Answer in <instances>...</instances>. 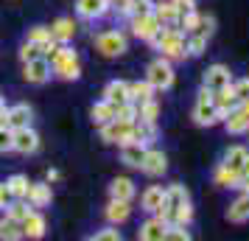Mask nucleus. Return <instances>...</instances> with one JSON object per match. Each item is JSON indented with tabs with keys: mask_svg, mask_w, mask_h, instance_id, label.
I'll return each instance as SVG.
<instances>
[{
	"mask_svg": "<svg viewBox=\"0 0 249 241\" xmlns=\"http://www.w3.org/2000/svg\"><path fill=\"white\" fill-rule=\"evenodd\" d=\"M151 45L157 48L165 59H171V62H179V59L188 56L185 54V31L179 25H162L157 31V37L151 39Z\"/></svg>",
	"mask_w": 249,
	"mask_h": 241,
	"instance_id": "obj_1",
	"label": "nucleus"
},
{
	"mask_svg": "<svg viewBox=\"0 0 249 241\" xmlns=\"http://www.w3.org/2000/svg\"><path fill=\"white\" fill-rule=\"evenodd\" d=\"M174 79H177V73H174V62H171V59H165V56H157L146 68V81L157 93L168 90L171 84H174Z\"/></svg>",
	"mask_w": 249,
	"mask_h": 241,
	"instance_id": "obj_2",
	"label": "nucleus"
},
{
	"mask_svg": "<svg viewBox=\"0 0 249 241\" xmlns=\"http://www.w3.org/2000/svg\"><path fill=\"white\" fill-rule=\"evenodd\" d=\"M95 48H98L107 59L124 56L126 51H129V37H126L124 31L109 28V31H101V34L95 37Z\"/></svg>",
	"mask_w": 249,
	"mask_h": 241,
	"instance_id": "obj_3",
	"label": "nucleus"
},
{
	"mask_svg": "<svg viewBox=\"0 0 249 241\" xmlns=\"http://www.w3.org/2000/svg\"><path fill=\"white\" fill-rule=\"evenodd\" d=\"M101 140L104 143H118L124 146L129 140H135V121H124V118H112L109 124L101 127Z\"/></svg>",
	"mask_w": 249,
	"mask_h": 241,
	"instance_id": "obj_4",
	"label": "nucleus"
},
{
	"mask_svg": "<svg viewBox=\"0 0 249 241\" xmlns=\"http://www.w3.org/2000/svg\"><path fill=\"white\" fill-rule=\"evenodd\" d=\"M193 121L199 127H215V124L224 121V112L215 107L213 98H196V104H193Z\"/></svg>",
	"mask_w": 249,
	"mask_h": 241,
	"instance_id": "obj_5",
	"label": "nucleus"
},
{
	"mask_svg": "<svg viewBox=\"0 0 249 241\" xmlns=\"http://www.w3.org/2000/svg\"><path fill=\"white\" fill-rule=\"evenodd\" d=\"M160 28H162V23L154 17V12H148V14H132V34H135L137 39L151 42V39L157 37Z\"/></svg>",
	"mask_w": 249,
	"mask_h": 241,
	"instance_id": "obj_6",
	"label": "nucleus"
},
{
	"mask_svg": "<svg viewBox=\"0 0 249 241\" xmlns=\"http://www.w3.org/2000/svg\"><path fill=\"white\" fill-rule=\"evenodd\" d=\"M23 76L28 84H45L51 76H53V70H51V62H48V56H36V59H28V62H23Z\"/></svg>",
	"mask_w": 249,
	"mask_h": 241,
	"instance_id": "obj_7",
	"label": "nucleus"
},
{
	"mask_svg": "<svg viewBox=\"0 0 249 241\" xmlns=\"http://www.w3.org/2000/svg\"><path fill=\"white\" fill-rule=\"evenodd\" d=\"M140 171L146 174V177H162V174L168 171V157H165V151L146 146V154H143V163H140Z\"/></svg>",
	"mask_w": 249,
	"mask_h": 241,
	"instance_id": "obj_8",
	"label": "nucleus"
},
{
	"mask_svg": "<svg viewBox=\"0 0 249 241\" xmlns=\"http://www.w3.org/2000/svg\"><path fill=\"white\" fill-rule=\"evenodd\" d=\"M36 149H39V135L34 132V127H20V129H14L12 151H17V154H34Z\"/></svg>",
	"mask_w": 249,
	"mask_h": 241,
	"instance_id": "obj_9",
	"label": "nucleus"
},
{
	"mask_svg": "<svg viewBox=\"0 0 249 241\" xmlns=\"http://www.w3.org/2000/svg\"><path fill=\"white\" fill-rule=\"evenodd\" d=\"M230 81H232V70L227 68V65H221V62L210 65L202 73V87H207V90H218V87H224Z\"/></svg>",
	"mask_w": 249,
	"mask_h": 241,
	"instance_id": "obj_10",
	"label": "nucleus"
},
{
	"mask_svg": "<svg viewBox=\"0 0 249 241\" xmlns=\"http://www.w3.org/2000/svg\"><path fill=\"white\" fill-rule=\"evenodd\" d=\"M221 124H224L227 135H235V138H238V135H247V132H249V112L238 104L235 110H230V112L224 115V121H221Z\"/></svg>",
	"mask_w": 249,
	"mask_h": 241,
	"instance_id": "obj_11",
	"label": "nucleus"
},
{
	"mask_svg": "<svg viewBox=\"0 0 249 241\" xmlns=\"http://www.w3.org/2000/svg\"><path fill=\"white\" fill-rule=\"evenodd\" d=\"M165 222L160 216H154V213H148V219L140 224V230H137V239L140 241H165Z\"/></svg>",
	"mask_w": 249,
	"mask_h": 241,
	"instance_id": "obj_12",
	"label": "nucleus"
},
{
	"mask_svg": "<svg viewBox=\"0 0 249 241\" xmlns=\"http://www.w3.org/2000/svg\"><path fill=\"white\" fill-rule=\"evenodd\" d=\"M107 12H109L107 0H76V14L81 20H101Z\"/></svg>",
	"mask_w": 249,
	"mask_h": 241,
	"instance_id": "obj_13",
	"label": "nucleus"
},
{
	"mask_svg": "<svg viewBox=\"0 0 249 241\" xmlns=\"http://www.w3.org/2000/svg\"><path fill=\"white\" fill-rule=\"evenodd\" d=\"M31 121H34V110L28 107V104H14L6 110V124L12 129H20V127H31Z\"/></svg>",
	"mask_w": 249,
	"mask_h": 241,
	"instance_id": "obj_14",
	"label": "nucleus"
},
{
	"mask_svg": "<svg viewBox=\"0 0 249 241\" xmlns=\"http://www.w3.org/2000/svg\"><path fill=\"white\" fill-rule=\"evenodd\" d=\"M20 227H23V239H42L48 230V222L42 213H36V210H31L28 216L20 222Z\"/></svg>",
	"mask_w": 249,
	"mask_h": 241,
	"instance_id": "obj_15",
	"label": "nucleus"
},
{
	"mask_svg": "<svg viewBox=\"0 0 249 241\" xmlns=\"http://www.w3.org/2000/svg\"><path fill=\"white\" fill-rule=\"evenodd\" d=\"M104 216L109 224H124L126 219L132 216V202H124V199H109V205L104 207Z\"/></svg>",
	"mask_w": 249,
	"mask_h": 241,
	"instance_id": "obj_16",
	"label": "nucleus"
},
{
	"mask_svg": "<svg viewBox=\"0 0 249 241\" xmlns=\"http://www.w3.org/2000/svg\"><path fill=\"white\" fill-rule=\"evenodd\" d=\"M162 199H165V188L162 185H148L146 191L140 194V210L157 213V207L162 205Z\"/></svg>",
	"mask_w": 249,
	"mask_h": 241,
	"instance_id": "obj_17",
	"label": "nucleus"
},
{
	"mask_svg": "<svg viewBox=\"0 0 249 241\" xmlns=\"http://www.w3.org/2000/svg\"><path fill=\"white\" fill-rule=\"evenodd\" d=\"M143 154H146V146H143V143H137V140H129V143L121 146V163L129 166V168H140Z\"/></svg>",
	"mask_w": 249,
	"mask_h": 241,
	"instance_id": "obj_18",
	"label": "nucleus"
},
{
	"mask_svg": "<svg viewBox=\"0 0 249 241\" xmlns=\"http://www.w3.org/2000/svg\"><path fill=\"white\" fill-rule=\"evenodd\" d=\"M154 17L162 25H177L179 23V9L174 0H154Z\"/></svg>",
	"mask_w": 249,
	"mask_h": 241,
	"instance_id": "obj_19",
	"label": "nucleus"
},
{
	"mask_svg": "<svg viewBox=\"0 0 249 241\" xmlns=\"http://www.w3.org/2000/svg\"><path fill=\"white\" fill-rule=\"evenodd\" d=\"M213 101H215V107L221 110V112H230V110H235L238 104V95H235V87H232V81L230 84H224V87H218V90H213Z\"/></svg>",
	"mask_w": 249,
	"mask_h": 241,
	"instance_id": "obj_20",
	"label": "nucleus"
},
{
	"mask_svg": "<svg viewBox=\"0 0 249 241\" xmlns=\"http://www.w3.org/2000/svg\"><path fill=\"white\" fill-rule=\"evenodd\" d=\"M25 199L31 202V207H48V205H51V199H53L51 185H48V183H31V185H28Z\"/></svg>",
	"mask_w": 249,
	"mask_h": 241,
	"instance_id": "obj_21",
	"label": "nucleus"
},
{
	"mask_svg": "<svg viewBox=\"0 0 249 241\" xmlns=\"http://www.w3.org/2000/svg\"><path fill=\"white\" fill-rule=\"evenodd\" d=\"M227 222H232V224H247L249 222V194H241L227 207Z\"/></svg>",
	"mask_w": 249,
	"mask_h": 241,
	"instance_id": "obj_22",
	"label": "nucleus"
},
{
	"mask_svg": "<svg viewBox=\"0 0 249 241\" xmlns=\"http://www.w3.org/2000/svg\"><path fill=\"white\" fill-rule=\"evenodd\" d=\"M104 98L109 104H124V101H129V81H121V79H112L107 87H104V93H101Z\"/></svg>",
	"mask_w": 249,
	"mask_h": 241,
	"instance_id": "obj_23",
	"label": "nucleus"
},
{
	"mask_svg": "<svg viewBox=\"0 0 249 241\" xmlns=\"http://www.w3.org/2000/svg\"><path fill=\"white\" fill-rule=\"evenodd\" d=\"M109 199H124V202H132L135 199V183L129 177H115L109 183Z\"/></svg>",
	"mask_w": 249,
	"mask_h": 241,
	"instance_id": "obj_24",
	"label": "nucleus"
},
{
	"mask_svg": "<svg viewBox=\"0 0 249 241\" xmlns=\"http://www.w3.org/2000/svg\"><path fill=\"white\" fill-rule=\"evenodd\" d=\"M51 34L56 42H70L76 37V20L73 17H59L56 23L51 25Z\"/></svg>",
	"mask_w": 249,
	"mask_h": 241,
	"instance_id": "obj_25",
	"label": "nucleus"
},
{
	"mask_svg": "<svg viewBox=\"0 0 249 241\" xmlns=\"http://www.w3.org/2000/svg\"><path fill=\"white\" fill-rule=\"evenodd\" d=\"M207 42H210V37L199 34V31H193V34H185V54L188 56H202L204 51H207Z\"/></svg>",
	"mask_w": 249,
	"mask_h": 241,
	"instance_id": "obj_26",
	"label": "nucleus"
},
{
	"mask_svg": "<svg viewBox=\"0 0 249 241\" xmlns=\"http://www.w3.org/2000/svg\"><path fill=\"white\" fill-rule=\"evenodd\" d=\"M90 118H92V124H98V127H104V124H109V121L115 118V104H109L107 98H101L98 104H92Z\"/></svg>",
	"mask_w": 249,
	"mask_h": 241,
	"instance_id": "obj_27",
	"label": "nucleus"
},
{
	"mask_svg": "<svg viewBox=\"0 0 249 241\" xmlns=\"http://www.w3.org/2000/svg\"><path fill=\"white\" fill-rule=\"evenodd\" d=\"M135 140L143 143V146H151L157 140V124H148V121L135 118Z\"/></svg>",
	"mask_w": 249,
	"mask_h": 241,
	"instance_id": "obj_28",
	"label": "nucleus"
},
{
	"mask_svg": "<svg viewBox=\"0 0 249 241\" xmlns=\"http://www.w3.org/2000/svg\"><path fill=\"white\" fill-rule=\"evenodd\" d=\"M238 177H241V171H235V168H230V166H224V163H218L213 171V183L221 185V188H235Z\"/></svg>",
	"mask_w": 249,
	"mask_h": 241,
	"instance_id": "obj_29",
	"label": "nucleus"
},
{
	"mask_svg": "<svg viewBox=\"0 0 249 241\" xmlns=\"http://www.w3.org/2000/svg\"><path fill=\"white\" fill-rule=\"evenodd\" d=\"M53 76H59V79H65V81H76L81 76V65H79V59H68V62H59V65H53Z\"/></svg>",
	"mask_w": 249,
	"mask_h": 241,
	"instance_id": "obj_30",
	"label": "nucleus"
},
{
	"mask_svg": "<svg viewBox=\"0 0 249 241\" xmlns=\"http://www.w3.org/2000/svg\"><path fill=\"white\" fill-rule=\"evenodd\" d=\"M249 149L247 146H241V143H235V146H230V149L224 151V166H230V168H235V171H241V166H244V160H247Z\"/></svg>",
	"mask_w": 249,
	"mask_h": 241,
	"instance_id": "obj_31",
	"label": "nucleus"
},
{
	"mask_svg": "<svg viewBox=\"0 0 249 241\" xmlns=\"http://www.w3.org/2000/svg\"><path fill=\"white\" fill-rule=\"evenodd\" d=\"M154 87L148 84V81H132L129 84V101H135V104H143L148 101V98H154Z\"/></svg>",
	"mask_w": 249,
	"mask_h": 241,
	"instance_id": "obj_32",
	"label": "nucleus"
},
{
	"mask_svg": "<svg viewBox=\"0 0 249 241\" xmlns=\"http://www.w3.org/2000/svg\"><path fill=\"white\" fill-rule=\"evenodd\" d=\"M0 239H3V241H17V239H23V227H20V222H14L12 216L0 219Z\"/></svg>",
	"mask_w": 249,
	"mask_h": 241,
	"instance_id": "obj_33",
	"label": "nucleus"
},
{
	"mask_svg": "<svg viewBox=\"0 0 249 241\" xmlns=\"http://www.w3.org/2000/svg\"><path fill=\"white\" fill-rule=\"evenodd\" d=\"M137 118H140V121H148V124H157V118H160V101L157 98H148V101L137 104Z\"/></svg>",
	"mask_w": 249,
	"mask_h": 241,
	"instance_id": "obj_34",
	"label": "nucleus"
},
{
	"mask_svg": "<svg viewBox=\"0 0 249 241\" xmlns=\"http://www.w3.org/2000/svg\"><path fill=\"white\" fill-rule=\"evenodd\" d=\"M191 222H193V205H191V199H185V202H179V205L174 207L171 224H185V227H191Z\"/></svg>",
	"mask_w": 249,
	"mask_h": 241,
	"instance_id": "obj_35",
	"label": "nucleus"
},
{
	"mask_svg": "<svg viewBox=\"0 0 249 241\" xmlns=\"http://www.w3.org/2000/svg\"><path fill=\"white\" fill-rule=\"evenodd\" d=\"M6 185H9V191H12L14 199H25V194H28V177L25 174H14V177H9L6 180Z\"/></svg>",
	"mask_w": 249,
	"mask_h": 241,
	"instance_id": "obj_36",
	"label": "nucleus"
},
{
	"mask_svg": "<svg viewBox=\"0 0 249 241\" xmlns=\"http://www.w3.org/2000/svg\"><path fill=\"white\" fill-rule=\"evenodd\" d=\"M31 210H34V207H31V202H28V199H12V205L6 207V216H12L14 222H23Z\"/></svg>",
	"mask_w": 249,
	"mask_h": 241,
	"instance_id": "obj_37",
	"label": "nucleus"
},
{
	"mask_svg": "<svg viewBox=\"0 0 249 241\" xmlns=\"http://www.w3.org/2000/svg\"><path fill=\"white\" fill-rule=\"evenodd\" d=\"M199 20H202V14L193 9V12H182L179 14V23H177V25H179L185 34H193V31L199 28Z\"/></svg>",
	"mask_w": 249,
	"mask_h": 241,
	"instance_id": "obj_38",
	"label": "nucleus"
},
{
	"mask_svg": "<svg viewBox=\"0 0 249 241\" xmlns=\"http://www.w3.org/2000/svg\"><path fill=\"white\" fill-rule=\"evenodd\" d=\"M165 241H191V230L185 224H168L165 227Z\"/></svg>",
	"mask_w": 249,
	"mask_h": 241,
	"instance_id": "obj_39",
	"label": "nucleus"
},
{
	"mask_svg": "<svg viewBox=\"0 0 249 241\" xmlns=\"http://www.w3.org/2000/svg\"><path fill=\"white\" fill-rule=\"evenodd\" d=\"M92 241H121V230H118V224H109V227L98 230V233H92L90 236Z\"/></svg>",
	"mask_w": 249,
	"mask_h": 241,
	"instance_id": "obj_40",
	"label": "nucleus"
},
{
	"mask_svg": "<svg viewBox=\"0 0 249 241\" xmlns=\"http://www.w3.org/2000/svg\"><path fill=\"white\" fill-rule=\"evenodd\" d=\"M232 87H235V95L238 101L244 104L249 101V76H241V79H232Z\"/></svg>",
	"mask_w": 249,
	"mask_h": 241,
	"instance_id": "obj_41",
	"label": "nucleus"
},
{
	"mask_svg": "<svg viewBox=\"0 0 249 241\" xmlns=\"http://www.w3.org/2000/svg\"><path fill=\"white\" fill-rule=\"evenodd\" d=\"M12 138H14V129L9 127V124H3V127H0V154L12 151Z\"/></svg>",
	"mask_w": 249,
	"mask_h": 241,
	"instance_id": "obj_42",
	"label": "nucleus"
},
{
	"mask_svg": "<svg viewBox=\"0 0 249 241\" xmlns=\"http://www.w3.org/2000/svg\"><path fill=\"white\" fill-rule=\"evenodd\" d=\"M36 56H42V48L36 45V42H28V39H25L23 48H20V59L28 62V59H36Z\"/></svg>",
	"mask_w": 249,
	"mask_h": 241,
	"instance_id": "obj_43",
	"label": "nucleus"
},
{
	"mask_svg": "<svg viewBox=\"0 0 249 241\" xmlns=\"http://www.w3.org/2000/svg\"><path fill=\"white\" fill-rule=\"evenodd\" d=\"M148 12H154V0H132L129 17H132V14H148Z\"/></svg>",
	"mask_w": 249,
	"mask_h": 241,
	"instance_id": "obj_44",
	"label": "nucleus"
},
{
	"mask_svg": "<svg viewBox=\"0 0 249 241\" xmlns=\"http://www.w3.org/2000/svg\"><path fill=\"white\" fill-rule=\"evenodd\" d=\"M196 31H199V34H204V37H213V31H215V17H202Z\"/></svg>",
	"mask_w": 249,
	"mask_h": 241,
	"instance_id": "obj_45",
	"label": "nucleus"
},
{
	"mask_svg": "<svg viewBox=\"0 0 249 241\" xmlns=\"http://www.w3.org/2000/svg\"><path fill=\"white\" fill-rule=\"evenodd\" d=\"M109 3V12H118V14H129L132 9V0H107Z\"/></svg>",
	"mask_w": 249,
	"mask_h": 241,
	"instance_id": "obj_46",
	"label": "nucleus"
},
{
	"mask_svg": "<svg viewBox=\"0 0 249 241\" xmlns=\"http://www.w3.org/2000/svg\"><path fill=\"white\" fill-rule=\"evenodd\" d=\"M12 191H9V185L6 183H0V210H6V207L12 205Z\"/></svg>",
	"mask_w": 249,
	"mask_h": 241,
	"instance_id": "obj_47",
	"label": "nucleus"
},
{
	"mask_svg": "<svg viewBox=\"0 0 249 241\" xmlns=\"http://www.w3.org/2000/svg\"><path fill=\"white\" fill-rule=\"evenodd\" d=\"M174 3H177L179 14L182 12H193V9H196V0H174Z\"/></svg>",
	"mask_w": 249,
	"mask_h": 241,
	"instance_id": "obj_48",
	"label": "nucleus"
},
{
	"mask_svg": "<svg viewBox=\"0 0 249 241\" xmlns=\"http://www.w3.org/2000/svg\"><path fill=\"white\" fill-rule=\"evenodd\" d=\"M241 177H249V154H247V160H244V166H241Z\"/></svg>",
	"mask_w": 249,
	"mask_h": 241,
	"instance_id": "obj_49",
	"label": "nucleus"
},
{
	"mask_svg": "<svg viewBox=\"0 0 249 241\" xmlns=\"http://www.w3.org/2000/svg\"><path fill=\"white\" fill-rule=\"evenodd\" d=\"M53 180H59V171H56V168H51V171H48V183H53Z\"/></svg>",
	"mask_w": 249,
	"mask_h": 241,
	"instance_id": "obj_50",
	"label": "nucleus"
},
{
	"mask_svg": "<svg viewBox=\"0 0 249 241\" xmlns=\"http://www.w3.org/2000/svg\"><path fill=\"white\" fill-rule=\"evenodd\" d=\"M6 124V107H0V127Z\"/></svg>",
	"mask_w": 249,
	"mask_h": 241,
	"instance_id": "obj_51",
	"label": "nucleus"
},
{
	"mask_svg": "<svg viewBox=\"0 0 249 241\" xmlns=\"http://www.w3.org/2000/svg\"><path fill=\"white\" fill-rule=\"evenodd\" d=\"M241 107H244V110H247V112H249V101H244V104H241Z\"/></svg>",
	"mask_w": 249,
	"mask_h": 241,
	"instance_id": "obj_52",
	"label": "nucleus"
},
{
	"mask_svg": "<svg viewBox=\"0 0 249 241\" xmlns=\"http://www.w3.org/2000/svg\"><path fill=\"white\" fill-rule=\"evenodd\" d=\"M0 107H6V104H3V93H0Z\"/></svg>",
	"mask_w": 249,
	"mask_h": 241,
	"instance_id": "obj_53",
	"label": "nucleus"
}]
</instances>
